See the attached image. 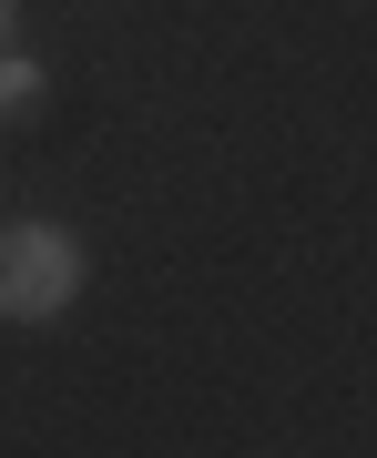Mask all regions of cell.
I'll return each instance as SVG.
<instances>
[{
  "instance_id": "3",
  "label": "cell",
  "mask_w": 377,
  "mask_h": 458,
  "mask_svg": "<svg viewBox=\"0 0 377 458\" xmlns=\"http://www.w3.org/2000/svg\"><path fill=\"white\" fill-rule=\"evenodd\" d=\"M0 41H11V0H0Z\"/></svg>"
},
{
  "instance_id": "1",
  "label": "cell",
  "mask_w": 377,
  "mask_h": 458,
  "mask_svg": "<svg viewBox=\"0 0 377 458\" xmlns=\"http://www.w3.org/2000/svg\"><path fill=\"white\" fill-rule=\"evenodd\" d=\"M72 285H82L72 234H51V225L0 234V316H51V306H72Z\"/></svg>"
},
{
  "instance_id": "2",
  "label": "cell",
  "mask_w": 377,
  "mask_h": 458,
  "mask_svg": "<svg viewBox=\"0 0 377 458\" xmlns=\"http://www.w3.org/2000/svg\"><path fill=\"white\" fill-rule=\"evenodd\" d=\"M41 92V72L31 62H11V51H0V113H21V102H31Z\"/></svg>"
}]
</instances>
